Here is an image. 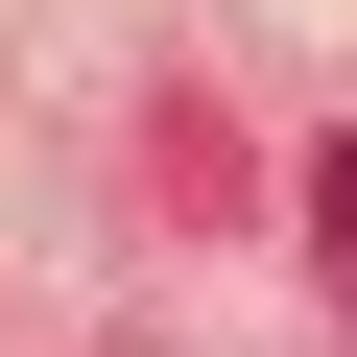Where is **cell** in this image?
<instances>
[{
	"instance_id": "6da1fadb",
	"label": "cell",
	"mask_w": 357,
	"mask_h": 357,
	"mask_svg": "<svg viewBox=\"0 0 357 357\" xmlns=\"http://www.w3.org/2000/svg\"><path fill=\"white\" fill-rule=\"evenodd\" d=\"M310 262H333V286H357V119H333V143H310Z\"/></svg>"
}]
</instances>
